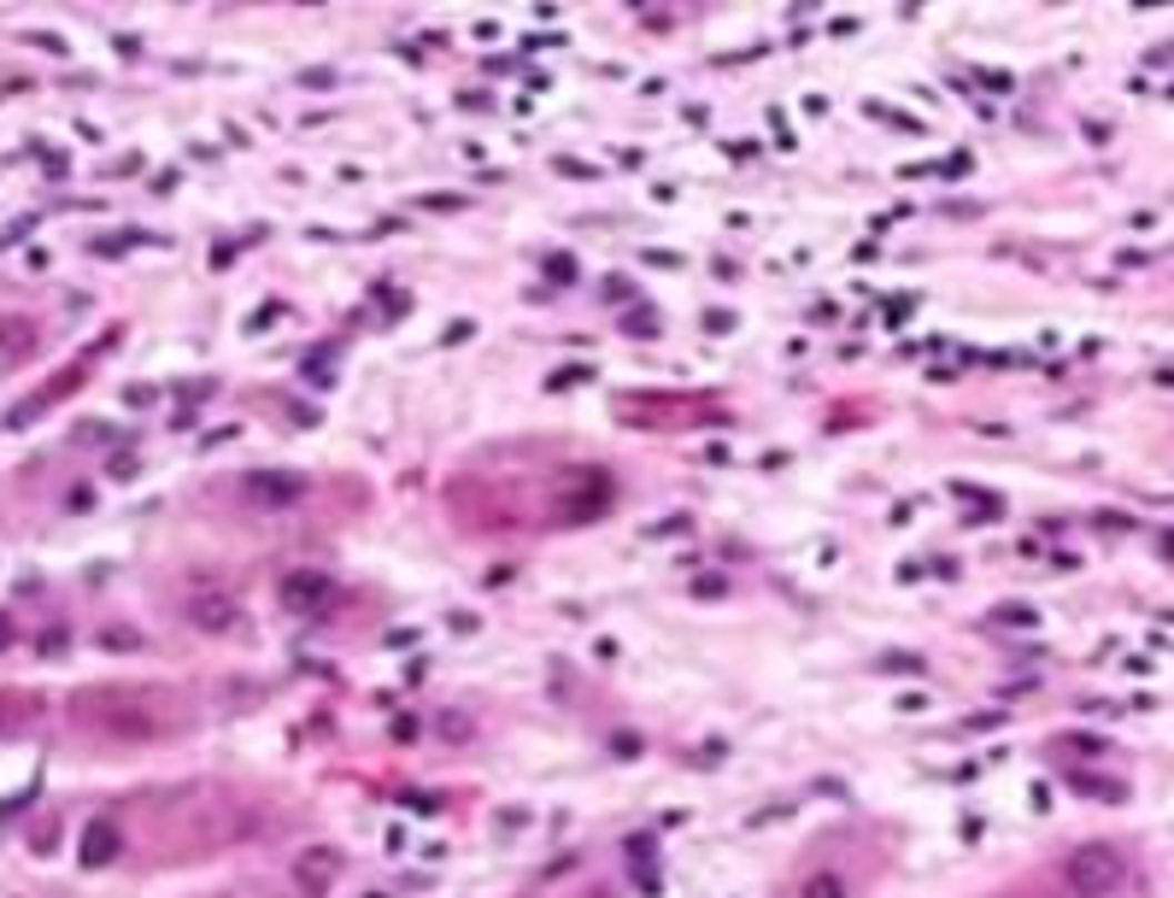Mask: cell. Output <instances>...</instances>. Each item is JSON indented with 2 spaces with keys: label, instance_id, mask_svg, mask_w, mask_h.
I'll use <instances>...</instances> for the list:
<instances>
[{
  "label": "cell",
  "instance_id": "52a82bcc",
  "mask_svg": "<svg viewBox=\"0 0 1174 898\" xmlns=\"http://www.w3.org/2000/svg\"><path fill=\"white\" fill-rule=\"evenodd\" d=\"M7 640H12V628H7V623H0V646H7Z\"/></svg>",
  "mask_w": 1174,
  "mask_h": 898
},
{
  "label": "cell",
  "instance_id": "8992f818",
  "mask_svg": "<svg viewBox=\"0 0 1174 898\" xmlns=\"http://www.w3.org/2000/svg\"><path fill=\"white\" fill-rule=\"evenodd\" d=\"M24 335H30V330H24V323H12V317H7V323H0V364H7V359L18 353V346H24Z\"/></svg>",
  "mask_w": 1174,
  "mask_h": 898
},
{
  "label": "cell",
  "instance_id": "7a4b0ae2",
  "mask_svg": "<svg viewBox=\"0 0 1174 898\" xmlns=\"http://www.w3.org/2000/svg\"><path fill=\"white\" fill-rule=\"evenodd\" d=\"M112 857H118V828L112 823H89V828H82V864L100 869V864H112Z\"/></svg>",
  "mask_w": 1174,
  "mask_h": 898
},
{
  "label": "cell",
  "instance_id": "5b68a950",
  "mask_svg": "<svg viewBox=\"0 0 1174 898\" xmlns=\"http://www.w3.org/2000/svg\"><path fill=\"white\" fill-rule=\"evenodd\" d=\"M230 617H235V611L223 605V599H218V605H194V623H200V628H230Z\"/></svg>",
  "mask_w": 1174,
  "mask_h": 898
},
{
  "label": "cell",
  "instance_id": "6da1fadb",
  "mask_svg": "<svg viewBox=\"0 0 1174 898\" xmlns=\"http://www.w3.org/2000/svg\"><path fill=\"white\" fill-rule=\"evenodd\" d=\"M1122 875H1127V864H1122V851H1110V846H1081L1075 857H1068V887L1075 892H1116L1122 887Z\"/></svg>",
  "mask_w": 1174,
  "mask_h": 898
},
{
  "label": "cell",
  "instance_id": "277c9868",
  "mask_svg": "<svg viewBox=\"0 0 1174 898\" xmlns=\"http://www.w3.org/2000/svg\"><path fill=\"white\" fill-rule=\"evenodd\" d=\"M66 382H71V376H53V387H41V394H36V400H24V405H18V412H12L7 423H12V428H24V423H36V417H41V412H48V405H53L59 394H66Z\"/></svg>",
  "mask_w": 1174,
  "mask_h": 898
},
{
  "label": "cell",
  "instance_id": "3957f363",
  "mask_svg": "<svg viewBox=\"0 0 1174 898\" xmlns=\"http://www.w3.org/2000/svg\"><path fill=\"white\" fill-rule=\"evenodd\" d=\"M282 599H288V605H312V611H323V605H329V582H323V576H294V582L282 587Z\"/></svg>",
  "mask_w": 1174,
  "mask_h": 898
}]
</instances>
